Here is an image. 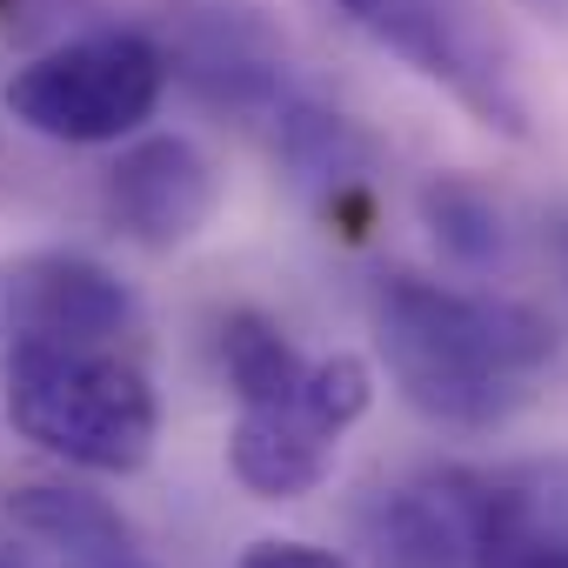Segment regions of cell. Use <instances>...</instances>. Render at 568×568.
Here are the masks:
<instances>
[{"mask_svg":"<svg viewBox=\"0 0 568 568\" xmlns=\"http://www.w3.org/2000/svg\"><path fill=\"white\" fill-rule=\"evenodd\" d=\"M375 342L402 395L462 435H488L528 408L535 368L555 355V328L501 295L442 288L422 274L375 281Z\"/></svg>","mask_w":568,"mask_h":568,"instance_id":"obj_1","label":"cell"},{"mask_svg":"<svg viewBox=\"0 0 568 568\" xmlns=\"http://www.w3.org/2000/svg\"><path fill=\"white\" fill-rule=\"evenodd\" d=\"M8 415L28 442L48 455L88 468V475H134L154 455L161 402L114 342H54V335H14L0 362Z\"/></svg>","mask_w":568,"mask_h":568,"instance_id":"obj_2","label":"cell"},{"mask_svg":"<svg viewBox=\"0 0 568 568\" xmlns=\"http://www.w3.org/2000/svg\"><path fill=\"white\" fill-rule=\"evenodd\" d=\"M168 88V61L148 34H81L8 81V114L48 141L101 148L134 134Z\"/></svg>","mask_w":568,"mask_h":568,"instance_id":"obj_3","label":"cell"},{"mask_svg":"<svg viewBox=\"0 0 568 568\" xmlns=\"http://www.w3.org/2000/svg\"><path fill=\"white\" fill-rule=\"evenodd\" d=\"M335 8L375 48H388L422 81L455 94L481 128L515 134V141L528 134V101L515 88L501 28L488 21L481 0H335Z\"/></svg>","mask_w":568,"mask_h":568,"instance_id":"obj_4","label":"cell"},{"mask_svg":"<svg viewBox=\"0 0 568 568\" xmlns=\"http://www.w3.org/2000/svg\"><path fill=\"white\" fill-rule=\"evenodd\" d=\"M375 402V375L355 355H328L308 362L302 382L267 402V408H241L234 435H227V468L241 488H254L261 501H295L308 488L328 481L342 435L368 415Z\"/></svg>","mask_w":568,"mask_h":568,"instance_id":"obj_5","label":"cell"},{"mask_svg":"<svg viewBox=\"0 0 568 568\" xmlns=\"http://www.w3.org/2000/svg\"><path fill=\"white\" fill-rule=\"evenodd\" d=\"M161 28H168V48H161L168 74H181V88L201 108L241 128H261L302 88L281 14L267 0H168Z\"/></svg>","mask_w":568,"mask_h":568,"instance_id":"obj_6","label":"cell"},{"mask_svg":"<svg viewBox=\"0 0 568 568\" xmlns=\"http://www.w3.org/2000/svg\"><path fill=\"white\" fill-rule=\"evenodd\" d=\"M261 141L274 148V161L288 168V181L328 221H342L348 234H368V194H375L382 148H375V134L362 121H348L342 108H328L308 88H295L261 121Z\"/></svg>","mask_w":568,"mask_h":568,"instance_id":"obj_7","label":"cell"},{"mask_svg":"<svg viewBox=\"0 0 568 568\" xmlns=\"http://www.w3.org/2000/svg\"><path fill=\"white\" fill-rule=\"evenodd\" d=\"M468 515V568H568V468H448Z\"/></svg>","mask_w":568,"mask_h":568,"instance_id":"obj_8","label":"cell"},{"mask_svg":"<svg viewBox=\"0 0 568 568\" xmlns=\"http://www.w3.org/2000/svg\"><path fill=\"white\" fill-rule=\"evenodd\" d=\"M0 315L14 335H54V342H114L134 335L141 308L128 295V281L108 274L88 254H28L0 274Z\"/></svg>","mask_w":568,"mask_h":568,"instance_id":"obj_9","label":"cell"},{"mask_svg":"<svg viewBox=\"0 0 568 568\" xmlns=\"http://www.w3.org/2000/svg\"><path fill=\"white\" fill-rule=\"evenodd\" d=\"M101 207L114 221V234H128L134 247H181L207 227L214 214V168L194 141L181 134H154L134 141L108 174H101Z\"/></svg>","mask_w":568,"mask_h":568,"instance_id":"obj_10","label":"cell"},{"mask_svg":"<svg viewBox=\"0 0 568 568\" xmlns=\"http://www.w3.org/2000/svg\"><path fill=\"white\" fill-rule=\"evenodd\" d=\"M0 521H8L28 541L21 568H154L134 541V528L88 488L68 481H28L8 488L0 501Z\"/></svg>","mask_w":568,"mask_h":568,"instance_id":"obj_11","label":"cell"},{"mask_svg":"<svg viewBox=\"0 0 568 568\" xmlns=\"http://www.w3.org/2000/svg\"><path fill=\"white\" fill-rule=\"evenodd\" d=\"M375 568H468V515L455 475L382 488L362 515Z\"/></svg>","mask_w":568,"mask_h":568,"instance_id":"obj_12","label":"cell"},{"mask_svg":"<svg viewBox=\"0 0 568 568\" xmlns=\"http://www.w3.org/2000/svg\"><path fill=\"white\" fill-rule=\"evenodd\" d=\"M422 221L435 234V247L462 267V274H501L515 261V227L508 207L468 181V174H428L422 181Z\"/></svg>","mask_w":568,"mask_h":568,"instance_id":"obj_13","label":"cell"},{"mask_svg":"<svg viewBox=\"0 0 568 568\" xmlns=\"http://www.w3.org/2000/svg\"><path fill=\"white\" fill-rule=\"evenodd\" d=\"M221 368H227V388H234L241 408H267V402H281L302 382L308 362L295 355V342L281 335L267 315L241 308V315L221 322Z\"/></svg>","mask_w":568,"mask_h":568,"instance_id":"obj_14","label":"cell"},{"mask_svg":"<svg viewBox=\"0 0 568 568\" xmlns=\"http://www.w3.org/2000/svg\"><path fill=\"white\" fill-rule=\"evenodd\" d=\"M241 568H348V561L315 548V541H254L241 555Z\"/></svg>","mask_w":568,"mask_h":568,"instance_id":"obj_15","label":"cell"},{"mask_svg":"<svg viewBox=\"0 0 568 568\" xmlns=\"http://www.w3.org/2000/svg\"><path fill=\"white\" fill-rule=\"evenodd\" d=\"M541 254H548V274H555V295L568 308V194L541 214Z\"/></svg>","mask_w":568,"mask_h":568,"instance_id":"obj_16","label":"cell"},{"mask_svg":"<svg viewBox=\"0 0 568 568\" xmlns=\"http://www.w3.org/2000/svg\"><path fill=\"white\" fill-rule=\"evenodd\" d=\"M0 568H8V561H0Z\"/></svg>","mask_w":568,"mask_h":568,"instance_id":"obj_17","label":"cell"},{"mask_svg":"<svg viewBox=\"0 0 568 568\" xmlns=\"http://www.w3.org/2000/svg\"><path fill=\"white\" fill-rule=\"evenodd\" d=\"M548 8H555V0H548Z\"/></svg>","mask_w":568,"mask_h":568,"instance_id":"obj_18","label":"cell"}]
</instances>
